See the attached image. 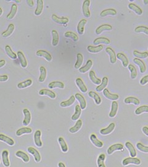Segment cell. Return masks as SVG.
I'll use <instances>...</instances> for the list:
<instances>
[{"mask_svg":"<svg viewBox=\"0 0 148 167\" xmlns=\"http://www.w3.org/2000/svg\"><path fill=\"white\" fill-rule=\"evenodd\" d=\"M122 165L126 166L129 165H140L141 163L140 159L137 157H127L123 160Z\"/></svg>","mask_w":148,"mask_h":167,"instance_id":"6da1fadb","label":"cell"},{"mask_svg":"<svg viewBox=\"0 0 148 167\" xmlns=\"http://www.w3.org/2000/svg\"><path fill=\"white\" fill-rule=\"evenodd\" d=\"M90 3L91 2L90 0H85V1H84L82 5L83 15L86 18H89L91 16L90 11V9H89L90 6Z\"/></svg>","mask_w":148,"mask_h":167,"instance_id":"7a4b0ae2","label":"cell"},{"mask_svg":"<svg viewBox=\"0 0 148 167\" xmlns=\"http://www.w3.org/2000/svg\"><path fill=\"white\" fill-rule=\"evenodd\" d=\"M22 113L24 116V118L22 124L24 126L26 127L31 122L32 115L31 113V111H30L27 108H24L22 111Z\"/></svg>","mask_w":148,"mask_h":167,"instance_id":"3957f363","label":"cell"},{"mask_svg":"<svg viewBox=\"0 0 148 167\" xmlns=\"http://www.w3.org/2000/svg\"><path fill=\"white\" fill-rule=\"evenodd\" d=\"M27 152L34 157L35 162L38 163L41 161V155L40 154V152L36 149L32 147H30L27 149Z\"/></svg>","mask_w":148,"mask_h":167,"instance_id":"277c9868","label":"cell"},{"mask_svg":"<svg viewBox=\"0 0 148 167\" xmlns=\"http://www.w3.org/2000/svg\"><path fill=\"white\" fill-rule=\"evenodd\" d=\"M124 150V146L122 144H115L111 146L107 150V154L109 156L112 155L115 151H122Z\"/></svg>","mask_w":148,"mask_h":167,"instance_id":"5b68a950","label":"cell"},{"mask_svg":"<svg viewBox=\"0 0 148 167\" xmlns=\"http://www.w3.org/2000/svg\"><path fill=\"white\" fill-rule=\"evenodd\" d=\"M36 55L38 57H43L47 61L50 62L52 61V56L50 53L44 50H38L36 52Z\"/></svg>","mask_w":148,"mask_h":167,"instance_id":"8992f818","label":"cell"},{"mask_svg":"<svg viewBox=\"0 0 148 167\" xmlns=\"http://www.w3.org/2000/svg\"><path fill=\"white\" fill-rule=\"evenodd\" d=\"M115 128V124L114 123H111L108 127L100 130V134L102 136H107L112 133Z\"/></svg>","mask_w":148,"mask_h":167,"instance_id":"52a82bcc","label":"cell"},{"mask_svg":"<svg viewBox=\"0 0 148 167\" xmlns=\"http://www.w3.org/2000/svg\"><path fill=\"white\" fill-rule=\"evenodd\" d=\"M103 95L106 98L111 101H116L119 99V96L117 94H112L111 93L108 89H105L103 90Z\"/></svg>","mask_w":148,"mask_h":167,"instance_id":"ba28073f","label":"cell"},{"mask_svg":"<svg viewBox=\"0 0 148 167\" xmlns=\"http://www.w3.org/2000/svg\"><path fill=\"white\" fill-rule=\"evenodd\" d=\"M34 142L35 146L37 147H41L43 146V142L41 141V132L40 130H37L34 134Z\"/></svg>","mask_w":148,"mask_h":167,"instance_id":"9c48e42d","label":"cell"},{"mask_svg":"<svg viewBox=\"0 0 148 167\" xmlns=\"http://www.w3.org/2000/svg\"><path fill=\"white\" fill-rule=\"evenodd\" d=\"M112 30V27L109 24H104L99 26L95 31L96 35H100L105 31H111Z\"/></svg>","mask_w":148,"mask_h":167,"instance_id":"30bf717a","label":"cell"},{"mask_svg":"<svg viewBox=\"0 0 148 167\" xmlns=\"http://www.w3.org/2000/svg\"><path fill=\"white\" fill-rule=\"evenodd\" d=\"M125 146L129 152V154L131 157H136L137 156V152L135 148L130 142H126Z\"/></svg>","mask_w":148,"mask_h":167,"instance_id":"8fae6325","label":"cell"},{"mask_svg":"<svg viewBox=\"0 0 148 167\" xmlns=\"http://www.w3.org/2000/svg\"><path fill=\"white\" fill-rule=\"evenodd\" d=\"M90 139L92 143L95 147H96L97 148L101 149V148H102L103 147V146H104L103 142L102 141H101L99 140V139L97 137V136L95 134H91V136L90 137Z\"/></svg>","mask_w":148,"mask_h":167,"instance_id":"7c38bea8","label":"cell"},{"mask_svg":"<svg viewBox=\"0 0 148 167\" xmlns=\"http://www.w3.org/2000/svg\"><path fill=\"white\" fill-rule=\"evenodd\" d=\"M117 59L121 61L122 66L124 67H127L128 66V64H129V61H128V59L127 58V57H126V55L122 53H118L116 55Z\"/></svg>","mask_w":148,"mask_h":167,"instance_id":"4fadbf2b","label":"cell"},{"mask_svg":"<svg viewBox=\"0 0 148 167\" xmlns=\"http://www.w3.org/2000/svg\"><path fill=\"white\" fill-rule=\"evenodd\" d=\"M76 99L77 100V101L79 102L80 104V107L81 108L82 110H85L86 108V100L85 99L84 97L81 95L80 93H76L75 95Z\"/></svg>","mask_w":148,"mask_h":167,"instance_id":"5bb4252c","label":"cell"},{"mask_svg":"<svg viewBox=\"0 0 148 167\" xmlns=\"http://www.w3.org/2000/svg\"><path fill=\"white\" fill-rule=\"evenodd\" d=\"M2 158L3 165L5 167L10 166V162L9 159V152L7 150H4L2 153Z\"/></svg>","mask_w":148,"mask_h":167,"instance_id":"9a60e30c","label":"cell"},{"mask_svg":"<svg viewBox=\"0 0 148 167\" xmlns=\"http://www.w3.org/2000/svg\"><path fill=\"white\" fill-rule=\"evenodd\" d=\"M0 141H2L11 147L15 144V142L12 139L3 134H0Z\"/></svg>","mask_w":148,"mask_h":167,"instance_id":"2e32d148","label":"cell"},{"mask_svg":"<svg viewBox=\"0 0 148 167\" xmlns=\"http://www.w3.org/2000/svg\"><path fill=\"white\" fill-rule=\"evenodd\" d=\"M38 93L40 95H41V96H43V95L48 96L51 99H55L56 98V93L49 89H41L39 91Z\"/></svg>","mask_w":148,"mask_h":167,"instance_id":"e0dca14e","label":"cell"},{"mask_svg":"<svg viewBox=\"0 0 148 167\" xmlns=\"http://www.w3.org/2000/svg\"><path fill=\"white\" fill-rule=\"evenodd\" d=\"M118 109V104L116 101H113L111 104V109L109 113V117L111 118H114L117 114Z\"/></svg>","mask_w":148,"mask_h":167,"instance_id":"ac0fdd59","label":"cell"},{"mask_svg":"<svg viewBox=\"0 0 148 167\" xmlns=\"http://www.w3.org/2000/svg\"><path fill=\"white\" fill-rule=\"evenodd\" d=\"M16 156L22 160V161L25 163H28L30 162V157L29 156L26 154L25 152L22 151V150H18L15 154Z\"/></svg>","mask_w":148,"mask_h":167,"instance_id":"d6986e66","label":"cell"},{"mask_svg":"<svg viewBox=\"0 0 148 167\" xmlns=\"http://www.w3.org/2000/svg\"><path fill=\"white\" fill-rule=\"evenodd\" d=\"M108 81L109 80L107 77H104L102 79L101 84L96 88V91L98 92H101L106 89V87L108 85Z\"/></svg>","mask_w":148,"mask_h":167,"instance_id":"ffe728a7","label":"cell"},{"mask_svg":"<svg viewBox=\"0 0 148 167\" xmlns=\"http://www.w3.org/2000/svg\"><path fill=\"white\" fill-rule=\"evenodd\" d=\"M93 44L95 45H100V44L108 45L111 44V41L106 37H99L96 38L93 41Z\"/></svg>","mask_w":148,"mask_h":167,"instance_id":"44dd1931","label":"cell"},{"mask_svg":"<svg viewBox=\"0 0 148 167\" xmlns=\"http://www.w3.org/2000/svg\"><path fill=\"white\" fill-rule=\"evenodd\" d=\"M76 84L77 86V87L79 89V90L82 92V93H86L88 91V89L85 84H84L83 81L81 78H77L76 80Z\"/></svg>","mask_w":148,"mask_h":167,"instance_id":"7402d4cb","label":"cell"},{"mask_svg":"<svg viewBox=\"0 0 148 167\" xmlns=\"http://www.w3.org/2000/svg\"><path fill=\"white\" fill-rule=\"evenodd\" d=\"M18 57L19 58V60L20 61V64H21V66L23 68H26L28 66V63H27V61L25 57V56L24 54V53L21 51H19L18 52Z\"/></svg>","mask_w":148,"mask_h":167,"instance_id":"603a6c76","label":"cell"},{"mask_svg":"<svg viewBox=\"0 0 148 167\" xmlns=\"http://www.w3.org/2000/svg\"><path fill=\"white\" fill-rule=\"evenodd\" d=\"M116 15H117V11L114 9H107L102 11L100 13V16L101 18H105L108 16H115Z\"/></svg>","mask_w":148,"mask_h":167,"instance_id":"cb8c5ba5","label":"cell"},{"mask_svg":"<svg viewBox=\"0 0 148 167\" xmlns=\"http://www.w3.org/2000/svg\"><path fill=\"white\" fill-rule=\"evenodd\" d=\"M51 19L54 22H56L57 24H60V25H64V24H66L69 22V19L68 18H60L57 17L55 15H52Z\"/></svg>","mask_w":148,"mask_h":167,"instance_id":"d4e9b609","label":"cell"},{"mask_svg":"<svg viewBox=\"0 0 148 167\" xmlns=\"http://www.w3.org/2000/svg\"><path fill=\"white\" fill-rule=\"evenodd\" d=\"M64 84L61 81H53L50 82L48 84V88L50 89H53L56 88L63 89H64Z\"/></svg>","mask_w":148,"mask_h":167,"instance_id":"484cf974","label":"cell"},{"mask_svg":"<svg viewBox=\"0 0 148 167\" xmlns=\"http://www.w3.org/2000/svg\"><path fill=\"white\" fill-rule=\"evenodd\" d=\"M82 124H83V123L81 120H77L76 124L74 125L73 126H72V128H70L69 129V133H70L72 134L77 133L78 131H79L81 129V128L82 127Z\"/></svg>","mask_w":148,"mask_h":167,"instance_id":"4316f807","label":"cell"},{"mask_svg":"<svg viewBox=\"0 0 148 167\" xmlns=\"http://www.w3.org/2000/svg\"><path fill=\"white\" fill-rule=\"evenodd\" d=\"M124 103L127 105L133 104L135 106H138L140 104V100L137 98H136V97H127V98L125 99L124 100Z\"/></svg>","mask_w":148,"mask_h":167,"instance_id":"83f0119b","label":"cell"},{"mask_svg":"<svg viewBox=\"0 0 148 167\" xmlns=\"http://www.w3.org/2000/svg\"><path fill=\"white\" fill-rule=\"evenodd\" d=\"M32 133V129L31 128H27V127H24V128H21L20 129H19L16 133V135L18 137H21L23 135L25 134H31Z\"/></svg>","mask_w":148,"mask_h":167,"instance_id":"f1b7e54d","label":"cell"},{"mask_svg":"<svg viewBox=\"0 0 148 167\" xmlns=\"http://www.w3.org/2000/svg\"><path fill=\"white\" fill-rule=\"evenodd\" d=\"M106 52L109 54L110 58V62L111 64H115L117 61L116 54L114 51L110 47H108L106 48Z\"/></svg>","mask_w":148,"mask_h":167,"instance_id":"f546056e","label":"cell"},{"mask_svg":"<svg viewBox=\"0 0 148 167\" xmlns=\"http://www.w3.org/2000/svg\"><path fill=\"white\" fill-rule=\"evenodd\" d=\"M93 64V61L91 60H88L86 64L79 69V72L82 74L86 73V72L89 71V70H90V69L92 67Z\"/></svg>","mask_w":148,"mask_h":167,"instance_id":"4dcf8cb0","label":"cell"},{"mask_svg":"<svg viewBox=\"0 0 148 167\" xmlns=\"http://www.w3.org/2000/svg\"><path fill=\"white\" fill-rule=\"evenodd\" d=\"M58 142H59V144L60 145L61 151L63 153H67L69 151L68 146H67L66 141L64 140V139L63 137H59L58 138Z\"/></svg>","mask_w":148,"mask_h":167,"instance_id":"1f68e13d","label":"cell"},{"mask_svg":"<svg viewBox=\"0 0 148 167\" xmlns=\"http://www.w3.org/2000/svg\"><path fill=\"white\" fill-rule=\"evenodd\" d=\"M18 6L16 4H13L11 6V11H10L9 13L7 15L6 18L9 20H11L12 19H14V18L16 16V15L17 12H18Z\"/></svg>","mask_w":148,"mask_h":167,"instance_id":"d6a6232c","label":"cell"},{"mask_svg":"<svg viewBox=\"0 0 148 167\" xmlns=\"http://www.w3.org/2000/svg\"><path fill=\"white\" fill-rule=\"evenodd\" d=\"M133 62H134V63L139 67L141 73H144L146 72V66L144 63L141 60H140L138 58H135L134 60H133Z\"/></svg>","mask_w":148,"mask_h":167,"instance_id":"836d02e7","label":"cell"},{"mask_svg":"<svg viewBox=\"0 0 148 167\" xmlns=\"http://www.w3.org/2000/svg\"><path fill=\"white\" fill-rule=\"evenodd\" d=\"M43 0H37V8L35 11V15L37 16H40L43 11Z\"/></svg>","mask_w":148,"mask_h":167,"instance_id":"e575fe53","label":"cell"},{"mask_svg":"<svg viewBox=\"0 0 148 167\" xmlns=\"http://www.w3.org/2000/svg\"><path fill=\"white\" fill-rule=\"evenodd\" d=\"M76 101V97L74 95H72L69 99L66 101H63L60 103V106L62 108H67L72 106Z\"/></svg>","mask_w":148,"mask_h":167,"instance_id":"d590c367","label":"cell"},{"mask_svg":"<svg viewBox=\"0 0 148 167\" xmlns=\"http://www.w3.org/2000/svg\"><path fill=\"white\" fill-rule=\"evenodd\" d=\"M15 31V26L14 24H10L9 25H8V29L6 31L3 32L2 34V35L3 38H7V37H9V36H11L13 32H14Z\"/></svg>","mask_w":148,"mask_h":167,"instance_id":"8d00e7d4","label":"cell"},{"mask_svg":"<svg viewBox=\"0 0 148 167\" xmlns=\"http://www.w3.org/2000/svg\"><path fill=\"white\" fill-rule=\"evenodd\" d=\"M87 23V21L86 19H82L78 24L77 30V32L79 34V35H82L84 34L85 32V26Z\"/></svg>","mask_w":148,"mask_h":167,"instance_id":"74e56055","label":"cell"},{"mask_svg":"<svg viewBox=\"0 0 148 167\" xmlns=\"http://www.w3.org/2000/svg\"><path fill=\"white\" fill-rule=\"evenodd\" d=\"M88 96L91 97L92 99L94 100V101L96 105H99L101 103V102H102L101 99L97 93H96L93 91H90L88 93Z\"/></svg>","mask_w":148,"mask_h":167,"instance_id":"f35d334b","label":"cell"},{"mask_svg":"<svg viewBox=\"0 0 148 167\" xmlns=\"http://www.w3.org/2000/svg\"><path fill=\"white\" fill-rule=\"evenodd\" d=\"M89 77L90 80L95 85L99 86L101 83V80L96 76L95 73L93 71H91L89 73Z\"/></svg>","mask_w":148,"mask_h":167,"instance_id":"ab89813d","label":"cell"},{"mask_svg":"<svg viewBox=\"0 0 148 167\" xmlns=\"http://www.w3.org/2000/svg\"><path fill=\"white\" fill-rule=\"evenodd\" d=\"M32 84H33V81L32 79H27L25 81L19 83L17 87L19 89H23L28 87H31L32 85Z\"/></svg>","mask_w":148,"mask_h":167,"instance_id":"60d3db41","label":"cell"},{"mask_svg":"<svg viewBox=\"0 0 148 167\" xmlns=\"http://www.w3.org/2000/svg\"><path fill=\"white\" fill-rule=\"evenodd\" d=\"M40 76L38 78V81L41 83L44 82V80H46L47 76V71L46 68L44 66H41L40 67Z\"/></svg>","mask_w":148,"mask_h":167,"instance_id":"b9f144b4","label":"cell"},{"mask_svg":"<svg viewBox=\"0 0 148 167\" xmlns=\"http://www.w3.org/2000/svg\"><path fill=\"white\" fill-rule=\"evenodd\" d=\"M5 51L6 53V54L8 55V57L11 60H14L17 59L18 55L13 52V51L12 50V48L9 45H6L5 47Z\"/></svg>","mask_w":148,"mask_h":167,"instance_id":"7bdbcfd3","label":"cell"},{"mask_svg":"<svg viewBox=\"0 0 148 167\" xmlns=\"http://www.w3.org/2000/svg\"><path fill=\"white\" fill-rule=\"evenodd\" d=\"M128 8L133 11L134 12H135L137 15L138 16H141L142 14H143V11L142 9L139 7L137 5H136L134 3H130L128 5Z\"/></svg>","mask_w":148,"mask_h":167,"instance_id":"ee69618b","label":"cell"},{"mask_svg":"<svg viewBox=\"0 0 148 167\" xmlns=\"http://www.w3.org/2000/svg\"><path fill=\"white\" fill-rule=\"evenodd\" d=\"M82 115V109L80 107V105H77L76 106V110L75 113L72 115L71 119L72 121H77L79 120V118Z\"/></svg>","mask_w":148,"mask_h":167,"instance_id":"f6af8a7d","label":"cell"},{"mask_svg":"<svg viewBox=\"0 0 148 167\" xmlns=\"http://www.w3.org/2000/svg\"><path fill=\"white\" fill-rule=\"evenodd\" d=\"M102 50H103V46L102 45H98L96 47L90 45L87 47L88 51L91 53H98L101 52Z\"/></svg>","mask_w":148,"mask_h":167,"instance_id":"bcb514c9","label":"cell"},{"mask_svg":"<svg viewBox=\"0 0 148 167\" xmlns=\"http://www.w3.org/2000/svg\"><path fill=\"white\" fill-rule=\"evenodd\" d=\"M51 35H52V45L53 47H56L59 41V35L57 32V31L53 30L51 32Z\"/></svg>","mask_w":148,"mask_h":167,"instance_id":"7dc6e473","label":"cell"},{"mask_svg":"<svg viewBox=\"0 0 148 167\" xmlns=\"http://www.w3.org/2000/svg\"><path fill=\"white\" fill-rule=\"evenodd\" d=\"M106 157L105 154H101L98 156L97 159L98 167H106L105 164Z\"/></svg>","mask_w":148,"mask_h":167,"instance_id":"c3c4849f","label":"cell"},{"mask_svg":"<svg viewBox=\"0 0 148 167\" xmlns=\"http://www.w3.org/2000/svg\"><path fill=\"white\" fill-rule=\"evenodd\" d=\"M83 62V57L81 53H78L77 55V61L74 65V67L76 69H79Z\"/></svg>","mask_w":148,"mask_h":167,"instance_id":"681fc988","label":"cell"},{"mask_svg":"<svg viewBox=\"0 0 148 167\" xmlns=\"http://www.w3.org/2000/svg\"><path fill=\"white\" fill-rule=\"evenodd\" d=\"M64 37L66 38H70L73 41H75V42H77V41H78L79 40V38L78 35L76 34L73 33L72 32H70V31L66 32L64 34Z\"/></svg>","mask_w":148,"mask_h":167,"instance_id":"f907efd6","label":"cell"},{"mask_svg":"<svg viewBox=\"0 0 148 167\" xmlns=\"http://www.w3.org/2000/svg\"><path fill=\"white\" fill-rule=\"evenodd\" d=\"M128 69H129V71L130 72L131 79H135L137 77V71L135 67L132 64H129L128 66Z\"/></svg>","mask_w":148,"mask_h":167,"instance_id":"816d5d0a","label":"cell"},{"mask_svg":"<svg viewBox=\"0 0 148 167\" xmlns=\"http://www.w3.org/2000/svg\"><path fill=\"white\" fill-rule=\"evenodd\" d=\"M133 55L135 56V57L138 58V59H146L148 57V53L145 51V52H143V53H141V52H139L137 50H135L134 51H133Z\"/></svg>","mask_w":148,"mask_h":167,"instance_id":"f5cc1de1","label":"cell"},{"mask_svg":"<svg viewBox=\"0 0 148 167\" xmlns=\"http://www.w3.org/2000/svg\"><path fill=\"white\" fill-rule=\"evenodd\" d=\"M135 113L137 115H140L144 113H148V106L147 105H143V106L138 107L135 110Z\"/></svg>","mask_w":148,"mask_h":167,"instance_id":"db71d44e","label":"cell"},{"mask_svg":"<svg viewBox=\"0 0 148 167\" xmlns=\"http://www.w3.org/2000/svg\"><path fill=\"white\" fill-rule=\"evenodd\" d=\"M136 33H144V34L148 35V27L146 26H138L135 29Z\"/></svg>","mask_w":148,"mask_h":167,"instance_id":"11a10c76","label":"cell"},{"mask_svg":"<svg viewBox=\"0 0 148 167\" xmlns=\"http://www.w3.org/2000/svg\"><path fill=\"white\" fill-rule=\"evenodd\" d=\"M137 148L140 152L145 153V154H148V146H146L141 142H138L137 144Z\"/></svg>","mask_w":148,"mask_h":167,"instance_id":"9f6ffc18","label":"cell"},{"mask_svg":"<svg viewBox=\"0 0 148 167\" xmlns=\"http://www.w3.org/2000/svg\"><path fill=\"white\" fill-rule=\"evenodd\" d=\"M140 84L141 86H145L146 84L148 83V75L143 77L140 81Z\"/></svg>","mask_w":148,"mask_h":167,"instance_id":"6f0895ef","label":"cell"},{"mask_svg":"<svg viewBox=\"0 0 148 167\" xmlns=\"http://www.w3.org/2000/svg\"><path fill=\"white\" fill-rule=\"evenodd\" d=\"M9 79V77L7 75L0 76V82H5L8 81Z\"/></svg>","mask_w":148,"mask_h":167,"instance_id":"680465c9","label":"cell"},{"mask_svg":"<svg viewBox=\"0 0 148 167\" xmlns=\"http://www.w3.org/2000/svg\"><path fill=\"white\" fill-rule=\"evenodd\" d=\"M142 131L143 133V134L144 135H146V136L148 137V127L147 126H144L143 128H142Z\"/></svg>","mask_w":148,"mask_h":167,"instance_id":"91938a15","label":"cell"},{"mask_svg":"<svg viewBox=\"0 0 148 167\" xmlns=\"http://www.w3.org/2000/svg\"><path fill=\"white\" fill-rule=\"evenodd\" d=\"M27 3L29 7L32 8L34 6V2L32 0H27Z\"/></svg>","mask_w":148,"mask_h":167,"instance_id":"94428289","label":"cell"},{"mask_svg":"<svg viewBox=\"0 0 148 167\" xmlns=\"http://www.w3.org/2000/svg\"><path fill=\"white\" fill-rule=\"evenodd\" d=\"M6 62L5 60H0V68L3 67L6 65Z\"/></svg>","mask_w":148,"mask_h":167,"instance_id":"6125c7cd","label":"cell"},{"mask_svg":"<svg viewBox=\"0 0 148 167\" xmlns=\"http://www.w3.org/2000/svg\"><path fill=\"white\" fill-rule=\"evenodd\" d=\"M57 166H58V167H66V165L63 162H59L57 164Z\"/></svg>","mask_w":148,"mask_h":167,"instance_id":"be15d7a7","label":"cell"},{"mask_svg":"<svg viewBox=\"0 0 148 167\" xmlns=\"http://www.w3.org/2000/svg\"><path fill=\"white\" fill-rule=\"evenodd\" d=\"M3 11L2 8H0V17L3 15Z\"/></svg>","mask_w":148,"mask_h":167,"instance_id":"e7e4bbea","label":"cell"},{"mask_svg":"<svg viewBox=\"0 0 148 167\" xmlns=\"http://www.w3.org/2000/svg\"><path fill=\"white\" fill-rule=\"evenodd\" d=\"M143 3H144V4L146 5H147V4H148V0H144Z\"/></svg>","mask_w":148,"mask_h":167,"instance_id":"03108f58","label":"cell"},{"mask_svg":"<svg viewBox=\"0 0 148 167\" xmlns=\"http://www.w3.org/2000/svg\"><path fill=\"white\" fill-rule=\"evenodd\" d=\"M15 2L16 3H20L21 2V1H18V0H16V1H15Z\"/></svg>","mask_w":148,"mask_h":167,"instance_id":"003e7915","label":"cell"}]
</instances>
